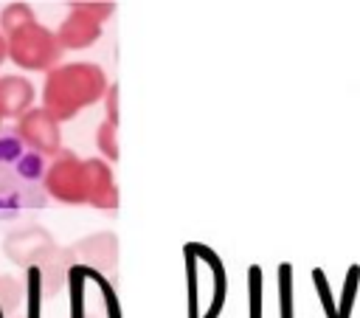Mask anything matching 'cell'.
I'll return each instance as SVG.
<instances>
[{"label": "cell", "instance_id": "obj_1", "mask_svg": "<svg viewBox=\"0 0 360 318\" xmlns=\"http://www.w3.org/2000/svg\"><path fill=\"white\" fill-rule=\"evenodd\" d=\"M42 191L62 205H93L104 214H115L118 208L112 166L101 158L79 160L70 149L51 158L42 174Z\"/></svg>", "mask_w": 360, "mask_h": 318}, {"label": "cell", "instance_id": "obj_2", "mask_svg": "<svg viewBox=\"0 0 360 318\" xmlns=\"http://www.w3.org/2000/svg\"><path fill=\"white\" fill-rule=\"evenodd\" d=\"M110 82L101 65L96 62H68L45 73L42 84V110L56 121H70L79 110L104 101Z\"/></svg>", "mask_w": 360, "mask_h": 318}, {"label": "cell", "instance_id": "obj_5", "mask_svg": "<svg viewBox=\"0 0 360 318\" xmlns=\"http://www.w3.org/2000/svg\"><path fill=\"white\" fill-rule=\"evenodd\" d=\"M115 3L104 0V3H70L68 17L59 23V28L53 31L62 48H87L101 37V23L107 17H112Z\"/></svg>", "mask_w": 360, "mask_h": 318}, {"label": "cell", "instance_id": "obj_15", "mask_svg": "<svg viewBox=\"0 0 360 318\" xmlns=\"http://www.w3.org/2000/svg\"><path fill=\"white\" fill-rule=\"evenodd\" d=\"M3 59H6V37L0 34V65H3Z\"/></svg>", "mask_w": 360, "mask_h": 318}, {"label": "cell", "instance_id": "obj_8", "mask_svg": "<svg viewBox=\"0 0 360 318\" xmlns=\"http://www.w3.org/2000/svg\"><path fill=\"white\" fill-rule=\"evenodd\" d=\"M68 259L76 267H90L96 273H110L118 262V239L110 231H98L90 236H82L79 242L68 245Z\"/></svg>", "mask_w": 360, "mask_h": 318}, {"label": "cell", "instance_id": "obj_4", "mask_svg": "<svg viewBox=\"0 0 360 318\" xmlns=\"http://www.w3.org/2000/svg\"><path fill=\"white\" fill-rule=\"evenodd\" d=\"M6 37V56L22 68V70H53L65 53V48L59 45L56 34L51 28H45L37 17L17 25L14 31L3 34Z\"/></svg>", "mask_w": 360, "mask_h": 318}, {"label": "cell", "instance_id": "obj_7", "mask_svg": "<svg viewBox=\"0 0 360 318\" xmlns=\"http://www.w3.org/2000/svg\"><path fill=\"white\" fill-rule=\"evenodd\" d=\"M53 250H56V242L42 225L17 228V231L6 234V239H3L6 259H11L20 267H39Z\"/></svg>", "mask_w": 360, "mask_h": 318}, {"label": "cell", "instance_id": "obj_11", "mask_svg": "<svg viewBox=\"0 0 360 318\" xmlns=\"http://www.w3.org/2000/svg\"><path fill=\"white\" fill-rule=\"evenodd\" d=\"M22 304H25V279L3 273L0 276V312L14 315Z\"/></svg>", "mask_w": 360, "mask_h": 318}, {"label": "cell", "instance_id": "obj_6", "mask_svg": "<svg viewBox=\"0 0 360 318\" xmlns=\"http://www.w3.org/2000/svg\"><path fill=\"white\" fill-rule=\"evenodd\" d=\"M14 138L34 155L39 158H53L56 152H62V129L59 121L51 118L42 107H31L28 113H22L14 124Z\"/></svg>", "mask_w": 360, "mask_h": 318}, {"label": "cell", "instance_id": "obj_13", "mask_svg": "<svg viewBox=\"0 0 360 318\" xmlns=\"http://www.w3.org/2000/svg\"><path fill=\"white\" fill-rule=\"evenodd\" d=\"M28 20H34V8L28 3H6L0 11V34H8Z\"/></svg>", "mask_w": 360, "mask_h": 318}, {"label": "cell", "instance_id": "obj_12", "mask_svg": "<svg viewBox=\"0 0 360 318\" xmlns=\"http://www.w3.org/2000/svg\"><path fill=\"white\" fill-rule=\"evenodd\" d=\"M96 146H98L101 158H107L110 163H115L118 155H121V149H118V127L110 124V121H101L96 127Z\"/></svg>", "mask_w": 360, "mask_h": 318}, {"label": "cell", "instance_id": "obj_9", "mask_svg": "<svg viewBox=\"0 0 360 318\" xmlns=\"http://www.w3.org/2000/svg\"><path fill=\"white\" fill-rule=\"evenodd\" d=\"M34 84L28 76L11 73L0 76V121L3 118H20L34 107Z\"/></svg>", "mask_w": 360, "mask_h": 318}, {"label": "cell", "instance_id": "obj_10", "mask_svg": "<svg viewBox=\"0 0 360 318\" xmlns=\"http://www.w3.org/2000/svg\"><path fill=\"white\" fill-rule=\"evenodd\" d=\"M70 259H68V250L56 245V250L37 267V279H39V293L42 298H53L68 281H70Z\"/></svg>", "mask_w": 360, "mask_h": 318}, {"label": "cell", "instance_id": "obj_3", "mask_svg": "<svg viewBox=\"0 0 360 318\" xmlns=\"http://www.w3.org/2000/svg\"><path fill=\"white\" fill-rule=\"evenodd\" d=\"M42 158L17 138H0V220L42 205Z\"/></svg>", "mask_w": 360, "mask_h": 318}, {"label": "cell", "instance_id": "obj_14", "mask_svg": "<svg viewBox=\"0 0 360 318\" xmlns=\"http://www.w3.org/2000/svg\"><path fill=\"white\" fill-rule=\"evenodd\" d=\"M104 110H107V121L118 127V84H110L104 93Z\"/></svg>", "mask_w": 360, "mask_h": 318}]
</instances>
